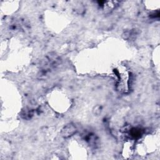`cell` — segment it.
<instances>
[{"instance_id": "cell-1", "label": "cell", "mask_w": 160, "mask_h": 160, "mask_svg": "<svg viewBox=\"0 0 160 160\" xmlns=\"http://www.w3.org/2000/svg\"><path fill=\"white\" fill-rule=\"evenodd\" d=\"M76 131L75 128L74 127L73 125H68L66 127H65V128L63 130V135L64 136H69L71 135H72L74 132Z\"/></svg>"}, {"instance_id": "cell-2", "label": "cell", "mask_w": 160, "mask_h": 160, "mask_svg": "<svg viewBox=\"0 0 160 160\" xmlns=\"http://www.w3.org/2000/svg\"><path fill=\"white\" fill-rule=\"evenodd\" d=\"M93 112L94 115H99L101 113V107L100 106H96L94 108L93 110Z\"/></svg>"}]
</instances>
